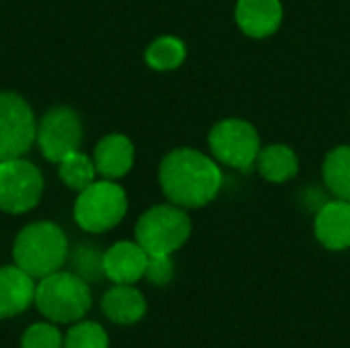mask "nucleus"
I'll return each mask as SVG.
<instances>
[{"label":"nucleus","mask_w":350,"mask_h":348,"mask_svg":"<svg viewBox=\"0 0 350 348\" xmlns=\"http://www.w3.org/2000/svg\"><path fill=\"white\" fill-rule=\"evenodd\" d=\"M160 187L172 205L197 209L215 199L221 187V172L199 150L178 148L160 164Z\"/></svg>","instance_id":"f257e3e1"},{"label":"nucleus","mask_w":350,"mask_h":348,"mask_svg":"<svg viewBox=\"0 0 350 348\" xmlns=\"http://www.w3.org/2000/svg\"><path fill=\"white\" fill-rule=\"evenodd\" d=\"M14 265L33 279L59 271L68 258V238L51 222H35L23 228L12 246Z\"/></svg>","instance_id":"f03ea898"},{"label":"nucleus","mask_w":350,"mask_h":348,"mask_svg":"<svg viewBox=\"0 0 350 348\" xmlns=\"http://www.w3.org/2000/svg\"><path fill=\"white\" fill-rule=\"evenodd\" d=\"M35 306L41 316L53 324H74L88 314L92 295L82 277L55 271L43 277L35 287Z\"/></svg>","instance_id":"7ed1b4c3"},{"label":"nucleus","mask_w":350,"mask_h":348,"mask_svg":"<svg viewBox=\"0 0 350 348\" xmlns=\"http://www.w3.org/2000/svg\"><path fill=\"white\" fill-rule=\"evenodd\" d=\"M191 236V219L178 205H156L135 226V242L150 256H170Z\"/></svg>","instance_id":"20e7f679"},{"label":"nucleus","mask_w":350,"mask_h":348,"mask_svg":"<svg viewBox=\"0 0 350 348\" xmlns=\"http://www.w3.org/2000/svg\"><path fill=\"white\" fill-rule=\"evenodd\" d=\"M127 211L125 191L113 180H98L80 191L74 205V219L84 232L100 234L115 228Z\"/></svg>","instance_id":"39448f33"},{"label":"nucleus","mask_w":350,"mask_h":348,"mask_svg":"<svg viewBox=\"0 0 350 348\" xmlns=\"http://www.w3.org/2000/svg\"><path fill=\"white\" fill-rule=\"evenodd\" d=\"M43 193V176L39 168L23 158L0 162V209L4 213L31 211Z\"/></svg>","instance_id":"423d86ee"},{"label":"nucleus","mask_w":350,"mask_h":348,"mask_svg":"<svg viewBox=\"0 0 350 348\" xmlns=\"http://www.w3.org/2000/svg\"><path fill=\"white\" fill-rule=\"evenodd\" d=\"M37 137L29 103L14 92H0V162L23 158Z\"/></svg>","instance_id":"0eeeda50"},{"label":"nucleus","mask_w":350,"mask_h":348,"mask_svg":"<svg viewBox=\"0 0 350 348\" xmlns=\"http://www.w3.org/2000/svg\"><path fill=\"white\" fill-rule=\"evenodd\" d=\"M209 148L221 164L246 172L258 158L260 139L250 123L242 119H226L211 129Z\"/></svg>","instance_id":"6e6552de"},{"label":"nucleus","mask_w":350,"mask_h":348,"mask_svg":"<svg viewBox=\"0 0 350 348\" xmlns=\"http://www.w3.org/2000/svg\"><path fill=\"white\" fill-rule=\"evenodd\" d=\"M37 144L43 158L59 164L82 144V123L70 107H53L37 125Z\"/></svg>","instance_id":"1a4fd4ad"},{"label":"nucleus","mask_w":350,"mask_h":348,"mask_svg":"<svg viewBox=\"0 0 350 348\" xmlns=\"http://www.w3.org/2000/svg\"><path fill=\"white\" fill-rule=\"evenodd\" d=\"M148 252L137 242H117L103 256L105 277L115 285H133L146 275Z\"/></svg>","instance_id":"9d476101"},{"label":"nucleus","mask_w":350,"mask_h":348,"mask_svg":"<svg viewBox=\"0 0 350 348\" xmlns=\"http://www.w3.org/2000/svg\"><path fill=\"white\" fill-rule=\"evenodd\" d=\"M281 21L283 6L279 0H238L236 4L238 27L254 39H262L277 33Z\"/></svg>","instance_id":"9b49d317"},{"label":"nucleus","mask_w":350,"mask_h":348,"mask_svg":"<svg viewBox=\"0 0 350 348\" xmlns=\"http://www.w3.org/2000/svg\"><path fill=\"white\" fill-rule=\"evenodd\" d=\"M35 287L33 277L16 265L0 267V320L14 318L35 304Z\"/></svg>","instance_id":"f8f14e48"},{"label":"nucleus","mask_w":350,"mask_h":348,"mask_svg":"<svg viewBox=\"0 0 350 348\" xmlns=\"http://www.w3.org/2000/svg\"><path fill=\"white\" fill-rule=\"evenodd\" d=\"M316 238L328 250L350 248V203L330 201L316 215Z\"/></svg>","instance_id":"ddd939ff"},{"label":"nucleus","mask_w":350,"mask_h":348,"mask_svg":"<svg viewBox=\"0 0 350 348\" xmlns=\"http://www.w3.org/2000/svg\"><path fill=\"white\" fill-rule=\"evenodd\" d=\"M133 144L121 133L105 135L94 148V166L96 172L113 180L127 174L133 166Z\"/></svg>","instance_id":"4468645a"},{"label":"nucleus","mask_w":350,"mask_h":348,"mask_svg":"<svg viewBox=\"0 0 350 348\" xmlns=\"http://www.w3.org/2000/svg\"><path fill=\"white\" fill-rule=\"evenodd\" d=\"M100 306L105 316L121 326L137 324L146 316V299L131 285H115L105 293Z\"/></svg>","instance_id":"2eb2a0df"},{"label":"nucleus","mask_w":350,"mask_h":348,"mask_svg":"<svg viewBox=\"0 0 350 348\" xmlns=\"http://www.w3.org/2000/svg\"><path fill=\"white\" fill-rule=\"evenodd\" d=\"M258 170L271 183H285L297 174V156L287 146H269L258 152Z\"/></svg>","instance_id":"dca6fc26"},{"label":"nucleus","mask_w":350,"mask_h":348,"mask_svg":"<svg viewBox=\"0 0 350 348\" xmlns=\"http://www.w3.org/2000/svg\"><path fill=\"white\" fill-rule=\"evenodd\" d=\"M324 183L334 197L350 203V146L334 148L324 160Z\"/></svg>","instance_id":"f3484780"},{"label":"nucleus","mask_w":350,"mask_h":348,"mask_svg":"<svg viewBox=\"0 0 350 348\" xmlns=\"http://www.w3.org/2000/svg\"><path fill=\"white\" fill-rule=\"evenodd\" d=\"M185 57H187L185 43L170 35L156 39L146 51V62L150 64V68L160 70V72L178 68L185 62Z\"/></svg>","instance_id":"a211bd4d"},{"label":"nucleus","mask_w":350,"mask_h":348,"mask_svg":"<svg viewBox=\"0 0 350 348\" xmlns=\"http://www.w3.org/2000/svg\"><path fill=\"white\" fill-rule=\"evenodd\" d=\"M94 174H96V166L94 162L82 154V152H72L68 154L62 162H59V178L74 191H84L86 187H90L94 183Z\"/></svg>","instance_id":"6ab92c4d"},{"label":"nucleus","mask_w":350,"mask_h":348,"mask_svg":"<svg viewBox=\"0 0 350 348\" xmlns=\"http://www.w3.org/2000/svg\"><path fill=\"white\" fill-rule=\"evenodd\" d=\"M64 348H109V336L96 322H74L64 336Z\"/></svg>","instance_id":"aec40b11"},{"label":"nucleus","mask_w":350,"mask_h":348,"mask_svg":"<svg viewBox=\"0 0 350 348\" xmlns=\"http://www.w3.org/2000/svg\"><path fill=\"white\" fill-rule=\"evenodd\" d=\"M72 256V273H76L78 277H82L86 283L88 281H98L100 277H105V269H103V256L105 252L96 250L94 246L82 244L78 248H74Z\"/></svg>","instance_id":"412c9836"},{"label":"nucleus","mask_w":350,"mask_h":348,"mask_svg":"<svg viewBox=\"0 0 350 348\" xmlns=\"http://www.w3.org/2000/svg\"><path fill=\"white\" fill-rule=\"evenodd\" d=\"M21 348H64V336L53 324L39 322L25 330Z\"/></svg>","instance_id":"4be33fe9"},{"label":"nucleus","mask_w":350,"mask_h":348,"mask_svg":"<svg viewBox=\"0 0 350 348\" xmlns=\"http://www.w3.org/2000/svg\"><path fill=\"white\" fill-rule=\"evenodd\" d=\"M152 285L164 287L172 281L174 277V263L170 256H150L148 254V267L144 275Z\"/></svg>","instance_id":"5701e85b"}]
</instances>
